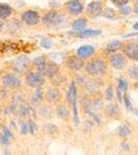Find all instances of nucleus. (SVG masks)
I'll use <instances>...</instances> for the list:
<instances>
[{
    "label": "nucleus",
    "mask_w": 138,
    "mask_h": 155,
    "mask_svg": "<svg viewBox=\"0 0 138 155\" xmlns=\"http://www.w3.org/2000/svg\"><path fill=\"white\" fill-rule=\"evenodd\" d=\"M106 113L109 117H116L119 115V107H117V104H109L106 107Z\"/></svg>",
    "instance_id": "22"
},
{
    "label": "nucleus",
    "mask_w": 138,
    "mask_h": 155,
    "mask_svg": "<svg viewBox=\"0 0 138 155\" xmlns=\"http://www.w3.org/2000/svg\"><path fill=\"white\" fill-rule=\"evenodd\" d=\"M132 12H133V8L129 5H124V6L119 7V12L122 16H129Z\"/></svg>",
    "instance_id": "27"
},
{
    "label": "nucleus",
    "mask_w": 138,
    "mask_h": 155,
    "mask_svg": "<svg viewBox=\"0 0 138 155\" xmlns=\"http://www.w3.org/2000/svg\"><path fill=\"white\" fill-rule=\"evenodd\" d=\"M57 74H59V65L56 62L52 61V60H47V66L44 71V76L49 78L50 80L54 78Z\"/></svg>",
    "instance_id": "14"
},
{
    "label": "nucleus",
    "mask_w": 138,
    "mask_h": 155,
    "mask_svg": "<svg viewBox=\"0 0 138 155\" xmlns=\"http://www.w3.org/2000/svg\"><path fill=\"white\" fill-rule=\"evenodd\" d=\"M102 16H104L105 18H107V19H111V20L117 19L116 12H115L113 8H111V7H106V8H104Z\"/></svg>",
    "instance_id": "21"
},
{
    "label": "nucleus",
    "mask_w": 138,
    "mask_h": 155,
    "mask_svg": "<svg viewBox=\"0 0 138 155\" xmlns=\"http://www.w3.org/2000/svg\"><path fill=\"white\" fill-rule=\"evenodd\" d=\"M43 98H44V93H43L41 88H37V90L36 91V94H34V96H33V101H33L34 104H39Z\"/></svg>",
    "instance_id": "25"
},
{
    "label": "nucleus",
    "mask_w": 138,
    "mask_h": 155,
    "mask_svg": "<svg viewBox=\"0 0 138 155\" xmlns=\"http://www.w3.org/2000/svg\"><path fill=\"white\" fill-rule=\"evenodd\" d=\"M62 21H64L62 14L55 9L49 11L44 15V17H42V23L46 28H54L61 24Z\"/></svg>",
    "instance_id": "2"
},
{
    "label": "nucleus",
    "mask_w": 138,
    "mask_h": 155,
    "mask_svg": "<svg viewBox=\"0 0 138 155\" xmlns=\"http://www.w3.org/2000/svg\"><path fill=\"white\" fill-rule=\"evenodd\" d=\"M114 93H113V87L112 86H108L106 89V93H105V97L108 101H111L113 99Z\"/></svg>",
    "instance_id": "26"
},
{
    "label": "nucleus",
    "mask_w": 138,
    "mask_h": 155,
    "mask_svg": "<svg viewBox=\"0 0 138 155\" xmlns=\"http://www.w3.org/2000/svg\"><path fill=\"white\" fill-rule=\"evenodd\" d=\"M85 60L81 59L77 55H71L66 60V66L71 71H80L84 69L85 67Z\"/></svg>",
    "instance_id": "9"
},
{
    "label": "nucleus",
    "mask_w": 138,
    "mask_h": 155,
    "mask_svg": "<svg viewBox=\"0 0 138 155\" xmlns=\"http://www.w3.org/2000/svg\"><path fill=\"white\" fill-rule=\"evenodd\" d=\"M110 1H111V3L113 4L114 6L122 7L124 5H127V4L129 3L130 0H110Z\"/></svg>",
    "instance_id": "28"
},
{
    "label": "nucleus",
    "mask_w": 138,
    "mask_h": 155,
    "mask_svg": "<svg viewBox=\"0 0 138 155\" xmlns=\"http://www.w3.org/2000/svg\"><path fill=\"white\" fill-rule=\"evenodd\" d=\"M21 20L27 26H36V25H37L42 21V17L37 12L28 9V11H25L22 14Z\"/></svg>",
    "instance_id": "8"
},
{
    "label": "nucleus",
    "mask_w": 138,
    "mask_h": 155,
    "mask_svg": "<svg viewBox=\"0 0 138 155\" xmlns=\"http://www.w3.org/2000/svg\"><path fill=\"white\" fill-rule=\"evenodd\" d=\"M2 27H3V22H2L1 20H0V29H1Z\"/></svg>",
    "instance_id": "45"
},
{
    "label": "nucleus",
    "mask_w": 138,
    "mask_h": 155,
    "mask_svg": "<svg viewBox=\"0 0 138 155\" xmlns=\"http://www.w3.org/2000/svg\"><path fill=\"white\" fill-rule=\"evenodd\" d=\"M109 64L116 71H124L127 67L128 58L124 55L122 52H115L109 55Z\"/></svg>",
    "instance_id": "3"
},
{
    "label": "nucleus",
    "mask_w": 138,
    "mask_h": 155,
    "mask_svg": "<svg viewBox=\"0 0 138 155\" xmlns=\"http://www.w3.org/2000/svg\"><path fill=\"white\" fill-rule=\"evenodd\" d=\"M92 116H94L95 120H96V121H97V123H100V118H99V117H98L97 115H92Z\"/></svg>",
    "instance_id": "43"
},
{
    "label": "nucleus",
    "mask_w": 138,
    "mask_h": 155,
    "mask_svg": "<svg viewBox=\"0 0 138 155\" xmlns=\"http://www.w3.org/2000/svg\"><path fill=\"white\" fill-rule=\"evenodd\" d=\"M122 148H124V150H126V151H128V150L130 149V147L128 146L127 144H122Z\"/></svg>",
    "instance_id": "42"
},
{
    "label": "nucleus",
    "mask_w": 138,
    "mask_h": 155,
    "mask_svg": "<svg viewBox=\"0 0 138 155\" xmlns=\"http://www.w3.org/2000/svg\"><path fill=\"white\" fill-rule=\"evenodd\" d=\"M2 132H3V134H4V136H6V137H11V139L12 137V136H14V134H12V132L6 128V127H3V128H2Z\"/></svg>",
    "instance_id": "37"
},
{
    "label": "nucleus",
    "mask_w": 138,
    "mask_h": 155,
    "mask_svg": "<svg viewBox=\"0 0 138 155\" xmlns=\"http://www.w3.org/2000/svg\"><path fill=\"white\" fill-rule=\"evenodd\" d=\"M0 99H1V96H0Z\"/></svg>",
    "instance_id": "47"
},
{
    "label": "nucleus",
    "mask_w": 138,
    "mask_h": 155,
    "mask_svg": "<svg viewBox=\"0 0 138 155\" xmlns=\"http://www.w3.org/2000/svg\"><path fill=\"white\" fill-rule=\"evenodd\" d=\"M85 72L87 76L99 78L105 74L108 69V63L105 61V59H102L100 57L97 58H89L88 61L85 63Z\"/></svg>",
    "instance_id": "1"
},
{
    "label": "nucleus",
    "mask_w": 138,
    "mask_h": 155,
    "mask_svg": "<svg viewBox=\"0 0 138 155\" xmlns=\"http://www.w3.org/2000/svg\"><path fill=\"white\" fill-rule=\"evenodd\" d=\"M70 36L78 37V38H88V37H96L101 35V30H92V29H84L81 31H71L67 32Z\"/></svg>",
    "instance_id": "12"
},
{
    "label": "nucleus",
    "mask_w": 138,
    "mask_h": 155,
    "mask_svg": "<svg viewBox=\"0 0 138 155\" xmlns=\"http://www.w3.org/2000/svg\"><path fill=\"white\" fill-rule=\"evenodd\" d=\"M133 28H134L135 30H138V22H136V23L133 25Z\"/></svg>",
    "instance_id": "44"
},
{
    "label": "nucleus",
    "mask_w": 138,
    "mask_h": 155,
    "mask_svg": "<svg viewBox=\"0 0 138 155\" xmlns=\"http://www.w3.org/2000/svg\"><path fill=\"white\" fill-rule=\"evenodd\" d=\"M4 153H5V155H11V154H9V151H7V150L5 149V150H4Z\"/></svg>",
    "instance_id": "46"
},
{
    "label": "nucleus",
    "mask_w": 138,
    "mask_h": 155,
    "mask_svg": "<svg viewBox=\"0 0 138 155\" xmlns=\"http://www.w3.org/2000/svg\"><path fill=\"white\" fill-rule=\"evenodd\" d=\"M36 128V123H34L33 121H31V120H29L28 121V130L30 131V134H34V129Z\"/></svg>",
    "instance_id": "32"
},
{
    "label": "nucleus",
    "mask_w": 138,
    "mask_h": 155,
    "mask_svg": "<svg viewBox=\"0 0 138 155\" xmlns=\"http://www.w3.org/2000/svg\"><path fill=\"white\" fill-rule=\"evenodd\" d=\"M30 64H31V61H30L28 57L20 56L12 61V68L19 74H22V72L28 71Z\"/></svg>",
    "instance_id": "11"
},
{
    "label": "nucleus",
    "mask_w": 138,
    "mask_h": 155,
    "mask_svg": "<svg viewBox=\"0 0 138 155\" xmlns=\"http://www.w3.org/2000/svg\"><path fill=\"white\" fill-rule=\"evenodd\" d=\"M128 74L129 77L133 80H137L138 79V66L137 65H132L128 69Z\"/></svg>",
    "instance_id": "24"
},
{
    "label": "nucleus",
    "mask_w": 138,
    "mask_h": 155,
    "mask_svg": "<svg viewBox=\"0 0 138 155\" xmlns=\"http://www.w3.org/2000/svg\"><path fill=\"white\" fill-rule=\"evenodd\" d=\"M64 8L70 16H79L84 12V4L80 0H69L64 4Z\"/></svg>",
    "instance_id": "6"
},
{
    "label": "nucleus",
    "mask_w": 138,
    "mask_h": 155,
    "mask_svg": "<svg viewBox=\"0 0 138 155\" xmlns=\"http://www.w3.org/2000/svg\"><path fill=\"white\" fill-rule=\"evenodd\" d=\"M69 110H67V107L66 106H64V104H61V106H59L57 107V115H58L59 117H61V118H64V117H67L69 116Z\"/></svg>",
    "instance_id": "23"
},
{
    "label": "nucleus",
    "mask_w": 138,
    "mask_h": 155,
    "mask_svg": "<svg viewBox=\"0 0 138 155\" xmlns=\"http://www.w3.org/2000/svg\"><path fill=\"white\" fill-rule=\"evenodd\" d=\"M96 53V49L95 47L90 46V45H85V46H81L77 49V53L76 55L78 57H80L81 59L86 60L91 58L92 56Z\"/></svg>",
    "instance_id": "13"
},
{
    "label": "nucleus",
    "mask_w": 138,
    "mask_h": 155,
    "mask_svg": "<svg viewBox=\"0 0 138 155\" xmlns=\"http://www.w3.org/2000/svg\"><path fill=\"white\" fill-rule=\"evenodd\" d=\"M100 1H101V0H100Z\"/></svg>",
    "instance_id": "48"
},
{
    "label": "nucleus",
    "mask_w": 138,
    "mask_h": 155,
    "mask_svg": "<svg viewBox=\"0 0 138 155\" xmlns=\"http://www.w3.org/2000/svg\"><path fill=\"white\" fill-rule=\"evenodd\" d=\"M104 6L100 0H95L87 4L85 8V14L87 16V19H96L98 17L102 16Z\"/></svg>",
    "instance_id": "5"
},
{
    "label": "nucleus",
    "mask_w": 138,
    "mask_h": 155,
    "mask_svg": "<svg viewBox=\"0 0 138 155\" xmlns=\"http://www.w3.org/2000/svg\"><path fill=\"white\" fill-rule=\"evenodd\" d=\"M32 64H33V66L36 67V69L37 71L42 72V74H44L45 69H46V66H47V59L45 56H37L33 60H32L31 62Z\"/></svg>",
    "instance_id": "15"
},
{
    "label": "nucleus",
    "mask_w": 138,
    "mask_h": 155,
    "mask_svg": "<svg viewBox=\"0 0 138 155\" xmlns=\"http://www.w3.org/2000/svg\"><path fill=\"white\" fill-rule=\"evenodd\" d=\"M124 101H125V104H126L127 109L128 110H132V106H131V102H130V98H129V96H128L127 94L124 97Z\"/></svg>",
    "instance_id": "35"
},
{
    "label": "nucleus",
    "mask_w": 138,
    "mask_h": 155,
    "mask_svg": "<svg viewBox=\"0 0 138 155\" xmlns=\"http://www.w3.org/2000/svg\"><path fill=\"white\" fill-rule=\"evenodd\" d=\"M46 98L48 99L50 102H57L59 101L60 99V92L59 90L55 87H52V88H49L47 90V93H46Z\"/></svg>",
    "instance_id": "19"
},
{
    "label": "nucleus",
    "mask_w": 138,
    "mask_h": 155,
    "mask_svg": "<svg viewBox=\"0 0 138 155\" xmlns=\"http://www.w3.org/2000/svg\"><path fill=\"white\" fill-rule=\"evenodd\" d=\"M67 98L70 104H74V102L77 101V88H76V85H75V82H73L71 86H70Z\"/></svg>",
    "instance_id": "20"
},
{
    "label": "nucleus",
    "mask_w": 138,
    "mask_h": 155,
    "mask_svg": "<svg viewBox=\"0 0 138 155\" xmlns=\"http://www.w3.org/2000/svg\"><path fill=\"white\" fill-rule=\"evenodd\" d=\"M132 8H133V12H134L136 15H138V2H136V3H135V5L133 6Z\"/></svg>",
    "instance_id": "40"
},
{
    "label": "nucleus",
    "mask_w": 138,
    "mask_h": 155,
    "mask_svg": "<svg viewBox=\"0 0 138 155\" xmlns=\"http://www.w3.org/2000/svg\"><path fill=\"white\" fill-rule=\"evenodd\" d=\"M9 140H11V137L4 136V134H2L1 137H0V142H1L3 145H9Z\"/></svg>",
    "instance_id": "34"
},
{
    "label": "nucleus",
    "mask_w": 138,
    "mask_h": 155,
    "mask_svg": "<svg viewBox=\"0 0 138 155\" xmlns=\"http://www.w3.org/2000/svg\"><path fill=\"white\" fill-rule=\"evenodd\" d=\"M12 12H14V9L11 5L6 3H0V20L1 21L9 19L12 15Z\"/></svg>",
    "instance_id": "17"
},
{
    "label": "nucleus",
    "mask_w": 138,
    "mask_h": 155,
    "mask_svg": "<svg viewBox=\"0 0 138 155\" xmlns=\"http://www.w3.org/2000/svg\"><path fill=\"white\" fill-rule=\"evenodd\" d=\"M120 90L119 89H117V91H116V93H117V101H122V95H120Z\"/></svg>",
    "instance_id": "41"
},
{
    "label": "nucleus",
    "mask_w": 138,
    "mask_h": 155,
    "mask_svg": "<svg viewBox=\"0 0 138 155\" xmlns=\"http://www.w3.org/2000/svg\"><path fill=\"white\" fill-rule=\"evenodd\" d=\"M26 84L31 88H40L45 82L44 74L40 71H29L26 76Z\"/></svg>",
    "instance_id": "7"
},
{
    "label": "nucleus",
    "mask_w": 138,
    "mask_h": 155,
    "mask_svg": "<svg viewBox=\"0 0 138 155\" xmlns=\"http://www.w3.org/2000/svg\"><path fill=\"white\" fill-rule=\"evenodd\" d=\"M122 45H124V41H117V39H115V41H111L106 46V48H105V52L109 55L112 54V53H115V52H119L122 50Z\"/></svg>",
    "instance_id": "16"
},
{
    "label": "nucleus",
    "mask_w": 138,
    "mask_h": 155,
    "mask_svg": "<svg viewBox=\"0 0 138 155\" xmlns=\"http://www.w3.org/2000/svg\"><path fill=\"white\" fill-rule=\"evenodd\" d=\"M2 85L5 88L17 89L22 85V81L16 74L9 72V74H5L2 77Z\"/></svg>",
    "instance_id": "10"
},
{
    "label": "nucleus",
    "mask_w": 138,
    "mask_h": 155,
    "mask_svg": "<svg viewBox=\"0 0 138 155\" xmlns=\"http://www.w3.org/2000/svg\"><path fill=\"white\" fill-rule=\"evenodd\" d=\"M119 89L120 90V91H124L126 92L127 89H128V83L125 80L122 79H119Z\"/></svg>",
    "instance_id": "31"
},
{
    "label": "nucleus",
    "mask_w": 138,
    "mask_h": 155,
    "mask_svg": "<svg viewBox=\"0 0 138 155\" xmlns=\"http://www.w3.org/2000/svg\"><path fill=\"white\" fill-rule=\"evenodd\" d=\"M45 129L49 130L50 132H54L55 130H56V127H55L54 125H52V124H49V125H47L46 127H45Z\"/></svg>",
    "instance_id": "39"
},
{
    "label": "nucleus",
    "mask_w": 138,
    "mask_h": 155,
    "mask_svg": "<svg viewBox=\"0 0 138 155\" xmlns=\"http://www.w3.org/2000/svg\"><path fill=\"white\" fill-rule=\"evenodd\" d=\"M92 107H94V110L101 109V107H102V102L100 101H96L94 104H92Z\"/></svg>",
    "instance_id": "38"
},
{
    "label": "nucleus",
    "mask_w": 138,
    "mask_h": 155,
    "mask_svg": "<svg viewBox=\"0 0 138 155\" xmlns=\"http://www.w3.org/2000/svg\"><path fill=\"white\" fill-rule=\"evenodd\" d=\"M28 132V124H26V122H22L21 123V134H26Z\"/></svg>",
    "instance_id": "33"
},
{
    "label": "nucleus",
    "mask_w": 138,
    "mask_h": 155,
    "mask_svg": "<svg viewBox=\"0 0 138 155\" xmlns=\"http://www.w3.org/2000/svg\"><path fill=\"white\" fill-rule=\"evenodd\" d=\"M130 134V129L128 128L127 126L122 125L119 127V136L122 137H126Z\"/></svg>",
    "instance_id": "30"
},
{
    "label": "nucleus",
    "mask_w": 138,
    "mask_h": 155,
    "mask_svg": "<svg viewBox=\"0 0 138 155\" xmlns=\"http://www.w3.org/2000/svg\"><path fill=\"white\" fill-rule=\"evenodd\" d=\"M43 110H44V111H45L44 113H43V112H42V115H43V116L50 117V115H51L52 112H51V110L49 109V107H43Z\"/></svg>",
    "instance_id": "36"
},
{
    "label": "nucleus",
    "mask_w": 138,
    "mask_h": 155,
    "mask_svg": "<svg viewBox=\"0 0 138 155\" xmlns=\"http://www.w3.org/2000/svg\"><path fill=\"white\" fill-rule=\"evenodd\" d=\"M87 24H88L87 18H78L72 23V29L73 31H81L86 28Z\"/></svg>",
    "instance_id": "18"
},
{
    "label": "nucleus",
    "mask_w": 138,
    "mask_h": 155,
    "mask_svg": "<svg viewBox=\"0 0 138 155\" xmlns=\"http://www.w3.org/2000/svg\"><path fill=\"white\" fill-rule=\"evenodd\" d=\"M122 52L129 60L134 62L138 61V41H130L124 42Z\"/></svg>",
    "instance_id": "4"
},
{
    "label": "nucleus",
    "mask_w": 138,
    "mask_h": 155,
    "mask_svg": "<svg viewBox=\"0 0 138 155\" xmlns=\"http://www.w3.org/2000/svg\"><path fill=\"white\" fill-rule=\"evenodd\" d=\"M19 114L21 116H28L30 114V109L28 106H21L19 110Z\"/></svg>",
    "instance_id": "29"
}]
</instances>
